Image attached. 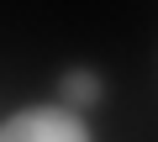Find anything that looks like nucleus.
<instances>
[{"mask_svg":"<svg viewBox=\"0 0 158 142\" xmlns=\"http://www.w3.org/2000/svg\"><path fill=\"white\" fill-rule=\"evenodd\" d=\"M0 142H90V126L69 105H27L0 121Z\"/></svg>","mask_w":158,"mask_h":142,"instance_id":"f257e3e1","label":"nucleus"},{"mask_svg":"<svg viewBox=\"0 0 158 142\" xmlns=\"http://www.w3.org/2000/svg\"><path fill=\"white\" fill-rule=\"evenodd\" d=\"M58 90H63L69 111H79V105H95V100H100V74H95V68H69V74L58 79Z\"/></svg>","mask_w":158,"mask_h":142,"instance_id":"f03ea898","label":"nucleus"}]
</instances>
